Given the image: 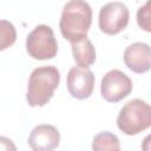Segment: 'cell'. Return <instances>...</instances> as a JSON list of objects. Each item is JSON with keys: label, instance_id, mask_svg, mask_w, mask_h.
I'll return each mask as SVG.
<instances>
[{"label": "cell", "instance_id": "cell-1", "mask_svg": "<svg viewBox=\"0 0 151 151\" xmlns=\"http://www.w3.org/2000/svg\"><path fill=\"white\" fill-rule=\"evenodd\" d=\"M92 24V8L85 0H70L65 4L59 27L63 37L73 41L84 35H87V32Z\"/></svg>", "mask_w": 151, "mask_h": 151}, {"label": "cell", "instance_id": "cell-2", "mask_svg": "<svg viewBox=\"0 0 151 151\" xmlns=\"http://www.w3.org/2000/svg\"><path fill=\"white\" fill-rule=\"evenodd\" d=\"M60 83V72L54 66L37 67L31 72L26 100L31 107L46 105Z\"/></svg>", "mask_w": 151, "mask_h": 151}, {"label": "cell", "instance_id": "cell-3", "mask_svg": "<svg viewBox=\"0 0 151 151\" xmlns=\"http://www.w3.org/2000/svg\"><path fill=\"white\" fill-rule=\"evenodd\" d=\"M118 129L126 136H136L151 126V107L142 99L127 101L117 117Z\"/></svg>", "mask_w": 151, "mask_h": 151}, {"label": "cell", "instance_id": "cell-4", "mask_svg": "<svg viewBox=\"0 0 151 151\" xmlns=\"http://www.w3.org/2000/svg\"><path fill=\"white\" fill-rule=\"evenodd\" d=\"M26 51L33 59H53L58 53V42L53 29L47 25H38L26 39Z\"/></svg>", "mask_w": 151, "mask_h": 151}, {"label": "cell", "instance_id": "cell-5", "mask_svg": "<svg viewBox=\"0 0 151 151\" xmlns=\"http://www.w3.org/2000/svg\"><path fill=\"white\" fill-rule=\"evenodd\" d=\"M129 19L130 12L127 6L120 1H112L100 8L98 25L103 33L114 35L126 28Z\"/></svg>", "mask_w": 151, "mask_h": 151}, {"label": "cell", "instance_id": "cell-6", "mask_svg": "<svg viewBox=\"0 0 151 151\" xmlns=\"http://www.w3.org/2000/svg\"><path fill=\"white\" fill-rule=\"evenodd\" d=\"M132 88L133 84L130 77L119 70H111L101 78L100 93L109 103L123 100L132 92Z\"/></svg>", "mask_w": 151, "mask_h": 151}, {"label": "cell", "instance_id": "cell-7", "mask_svg": "<svg viewBox=\"0 0 151 151\" xmlns=\"http://www.w3.org/2000/svg\"><path fill=\"white\" fill-rule=\"evenodd\" d=\"M67 90L70 94L79 100L87 99L94 87V76L90 68L72 67L67 73Z\"/></svg>", "mask_w": 151, "mask_h": 151}, {"label": "cell", "instance_id": "cell-8", "mask_svg": "<svg viewBox=\"0 0 151 151\" xmlns=\"http://www.w3.org/2000/svg\"><path fill=\"white\" fill-rule=\"evenodd\" d=\"M60 133L58 129L50 124H40L35 126L29 136L27 144L34 151H51L59 146Z\"/></svg>", "mask_w": 151, "mask_h": 151}, {"label": "cell", "instance_id": "cell-9", "mask_svg": "<svg viewBox=\"0 0 151 151\" xmlns=\"http://www.w3.org/2000/svg\"><path fill=\"white\" fill-rule=\"evenodd\" d=\"M123 58L126 67L134 73H146L151 67L150 46L145 42H134L127 46Z\"/></svg>", "mask_w": 151, "mask_h": 151}, {"label": "cell", "instance_id": "cell-10", "mask_svg": "<svg viewBox=\"0 0 151 151\" xmlns=\"http://www.w3.org/2000/svg\"><path fill=\"white\" fill-rule=\"evenodd\" d=\"M71 42L73 59L79 67L88 68L96 61V50L87 35L76 39Z\"/></svg>", "mask_w": 151, "mask_h": 151}, {"label": "cell", "instance_id": "cell-11", "mask_svg": "<svg viewBox=\"0 0 151 151\" xmlns=\"http://www.w3.org/2000/svg\"><path fill=\"white\" fill-rule=\"evenodd\" d=\"M120 143L116 134L103 131L94 136L92 142V150L94 151H105V150H119Z\"/></svg>", "mask_w": 151, "mask_h": 151}, {"label": "cell", "instance_id": "cell-12", "mask_svg": "<svg viewBox=\"0 0 151 151\" xmlns=\"http://www.w3.org/2000/svg\"><path fill=\"white\" fill-rule=\"evenodd\" d=\"M17 40L14 25L8 20H0V51L7 50Z\"/></svg>", "mask_w": 151, "mask_h": 151}, {"label": "cell", "instance_id": "cell-13", "mask_svg": "<svg viewBox=\"0 0 151 151\" xmlns=\"http://www.w3.org/2000/svg\"><path fill=\"white\" fill-rule=\"evenodd\" d=\"M151 0H146L145 5L142 6L138 12H137V22L138 26L146 31V32H151V14H150V9H151Z\"/></svg>", "mask_w": 151, "mask_h": 151}, {"label": "cell", "instance_id": "cell-14", "mask_svg": "<svg viewBox=\"0 0 151 151\" xmlns=\"http://www.w3.org/2000/svg\"><path fill=\"white\" fill-rule=\"evenodd\" d=\"M0 150H13V151H15L17 146L14 145V143L9 138L0 136Z\"/></svg>", "mask_w": 151, "mask_h": 151}]
</instances>
